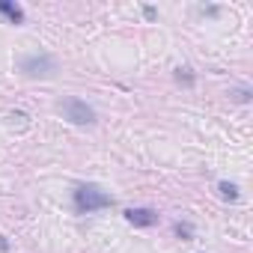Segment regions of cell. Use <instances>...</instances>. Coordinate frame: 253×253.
Returning a JSON list of instances; mask_svg holds the SVG:
<instances>
[{
    "instance_id": "cell-7",
    "label": "cell",
    "mask_w": 253,
    "mask_h": 253,
    "mask_svg": "<svg viewBox=\"0 0 253 253\" xmlns=\"http://www.w3.org/2000/svg\"><path fill=\"white\" fill-rule=\"evenodd\" d=\"M173 229H176V235H179L182 241H191V238H194V226H191L188 220H179V223H176Z\"/></svg>"
},
{
    "instance_id": "cell-11",
    "label": "cell",
    "mask_w": 253,
    "mask_h": 253,
    "mask_svg": "<svg viewBox=\"0 0 253 253\" xmlns=\"http://www.w3.org/2000/svg\"><path fill=\"white\" fill-rule=\"evenodd\" d=\"M217 12H220L217 6H203V15H217Z\"/></svg>"
},
{
    "instance_id": "cell-6",
    "label": "cell",
    "mask_w": 253,
    "mask_h": 253,
    "mask_svg": "<svg viewBox=\"0 0 253 253\" xmlns=\"http://www.w3.org/2000/svg\"><path fill=\"white\" fill-rule=\"evenodd\" d=\"M217 191H220V197L223 200H229V203H235L238 200V185H232V182H217Z\"/></svg>"
},
{
    "instance_id": "cell-5",
    "label": "cell",
    "mask_w": 253,
    "mask_h": 253,
    "mask_svg": "<svg viewBox=\"0 0 253 253\" xmlns=\"http://www.w3.org/2000/svg\"><path fill=\"white\" fill-rule=\"evenodd\" d=\"M0 12H3L12 24H21L24 21V9L18 3H9V0H0Z\"/></svg>"
},
{
    "instance_id": "cell-10",
    "label": "cell",
    "mask_w": 253,
    "mask_h": 253,
    "mask_svg": "<svg viewBox=\"0 0 253 253\" xmlns=\"http://www.w3.org/2000/svg\"><path fill=\"white\" fill-rule=\"evenodd\" d=\"M143 15H146V18H155L158 12H155V6H143Z\"/></svg>"
},
{
    "instance_id": "cell-8",
    "label": "cell",
    "mask_w": 253,
    "mask_h": 253,
    "mask_svg": "<svg viewBox=\"0 0 253 253\" xmlns=\"http://www.w3.org/2000/svg\"><path fill=\"white\" fill-rule=\"evenodd\" d=\"M176 81H179V84H185V86H194V81H197V78H194V72H191V69L179 66V69H176Z\"/></svg>"
},
{
    "instance_id": "cell-12",
    "label": "cell",
    "mask_w": 253,
    "mask_h": 253,
    "mask_svg": "<svg viewBox=\"0 0 253 253\" xmlns=\"http://www.w3.org/2000/svg\"><path fill=\"white\" fill-rule=\"evenodd\" d=\"M9 250V241H6V235H0V253H6Z\"/></svg>"
},
{
    "instance_id": "cell-4",
    "label": "cell",
    "mask_w": 253,
    "mask_h": 253,
    "mask_svg": "<svg viewBox=\"0 0 253 253\" xmlns=\"http://www.w3.org/2000/svg\"><path fill=\"white\" fill-rule=\"evenodd\" d=\"M125 220L131 226H155L158 223V211L155 209H125Z\"/></svg>"
},
{
    "instance_id": "cell-2",
    "label": "cell",
    "mask_w": 253,
    "mask_h": 253,
    "mask_svg": "<svg viewBox=\"0 0 253 253\" xmlns=\"http://www.w3.org/2000/svg\"><path fill=\"white\" fill-rule=\"evenodd\" d=\"M57 110L69 119V122H75V125H92L95 122V110L84 101V98H63L60 104H57Z\"/></svg>"
},
{
    "instance_id": "cell-1",
    "label": "cell",
    "mask_w": 253,
    "mask_h": 253,
    "mask_svg": "<svg viewBox=\"0 0 253 253\" xmlns=\"http://www.w3.org/2000/svg\"><path fill=\"white\" fill-rule=\"evenodd\" d=\"M110 206H113V197L104 194L98 185L86 182V185L75 188V211L78 214H92V211H101V209H110Z\"/></svg>"
},
{
    "instance_id": "cell-3",
    "label": "cell",
    "mask_w": 253,
    "mask_h": 253,
    "mask_svg": "<svg viewBox=\"0 0 253 253\" xmlns=\"http://www.w3.org/2000/svg\"><path fill=\"white\" fill-rule=\"evenodd\" d=\"M21 72L27 78H51L57 72V60L51 54H45V51L42 54H27L21 60Z\"/></svg>"
},
{
    "instance_id": "cell-9",
    "label": "cell",
    "mask_w": 253,
    "mask_h": 253,
    "mask_svg": "<svg viewBox=\"0 0 253 253\" xmlns=\"http://www.w3.org/2000/svg\"><path fill=\"white\" fill-rule=\"evenodd\" d=\"M229 98H232V101H250V89H247V86L232 89V92H229Z\"/></svg>"
}]
</instances>
